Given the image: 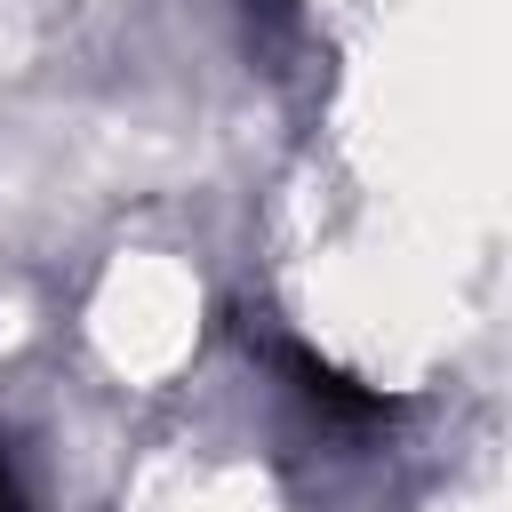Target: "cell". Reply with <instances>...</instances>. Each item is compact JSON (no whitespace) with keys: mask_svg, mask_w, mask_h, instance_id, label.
I'll list each match as a JSON object with an SVG mask.
<instances>
[{"mask_svg":"<svg viewBox=\"0 0 512 512\" xmlns=\"http://www.w3.org/2000/svg\"><path fill=\"white\" fill-rule=\"evenodd\" d=\"M0 512H16V472H8V456H0Z\"/></svg>","mask_w":512,"mask_h":512,"instance_id":"7a4b0ae2","label":"cell"},{"mask_svg":"<svg viewBox=\"0 0 512 512\" xmlns=\"http://www.w3.org/2000/svg\"><path fill=\"white\" fill-rule=\"evenodd\" d=\"M280 360H288V376H296V392H304L312 408H336V416H376V408H384V392H352V376L328 368V360H312L304 344H288Z\"/></svg>","mask_w":512,"mask_h":512,"instance_id":"6da1fadb","label":"cell"}]
</instances>
